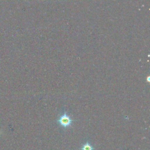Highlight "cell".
Here are the masks:
<instances>
[{
	"label": "cell",
	"mask_w": 150,
	"mask_h": 150,
	"mask_svg": "<svg viewBox=\"0 0 150 150\" xmlns=\"http://www.w3.org/2000/svg\"><path fill=\"white\" fill-rule=\"evenodd\" d=\"M58 123L64 128H67L70 126L72 122V120L70 117L67 114L66 112H64L57 120Z\"/></svg>",
	"instance_id": "cell-1"
},
{
	"label": "cell",
	"mask_w": 150,
	"mask_h": 150,
	"mask_svg": "<svg viewBox=\"0 0 150 150\" xmlns=\"http://www.w3.org/2000/svg\"><path fill=\"white\" fill-rule=\"evenodd\" d=\"M81 150H94V148L89 142H87L83 145Z\"/></svg>",
	"instance_id": "cell-2"
}]
</instances>
